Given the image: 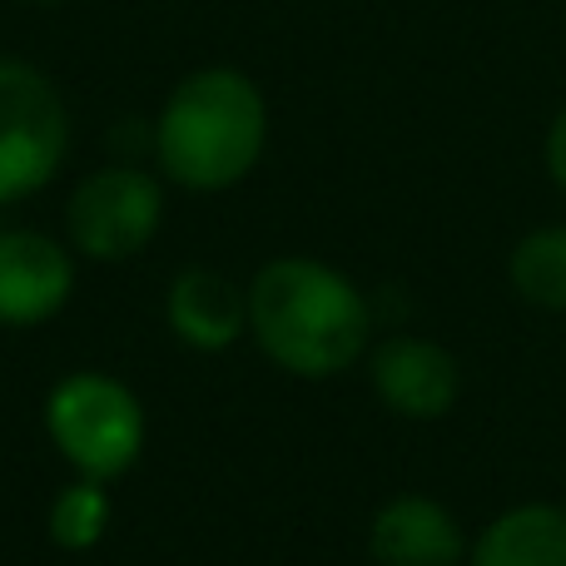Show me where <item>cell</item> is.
<instances>
[{
  "label": "cell",
  "instance_id": "cell-10",
  "mask_svg": "<svg viewBox=\"0 0 566 566\" xmlns=\"http://www.w3.org/2000/svg\"><path fill=\"white\" fill-rule=\"evenodd\" d=\"M468 566H566V507L557 502L507 507L478 532Z\"/></svg>",
  "mask_w": 566,
  "mask_h": 566
},
{
  "label": "cell",
  "instance_id": "cell-5",
  "mask_svg": "<svg viewBox=\"0 0 566 566\" xmlns=\"http://www.w3.org/2000/svg\"><path fill=\"white\" fill-rule=\"evenodd\" d=\"M165 219V189L139 165H105L75 185L65 205V234L70 249L95 264H119L135 259Z\"/></svg>",
  "mask_w": 566,
  "mask_h": 566
},
{
  "label": "cell",
  "instance_id": "cell-12",
  "mask_svg": "<svg viewBox=\"0 0 566 566\" xmlns=\"http://www.w3.org/2000/svg\"><path fill=\"white\" fill-rule=\"evenodd\" d=\"M109 512H115V502H109L105 482L95 478H75L70 488L55 492V502H50V542H55L60 552H90L99 547V537H105L109 527Z\"/></svg>",
  "mask_w": 566,
  "mask_h": 566
},
{
  "label": "cell",
  "instance_id": "cell-6",
  "mask_svg": "<svg viewBox=\"0 0 566 566\" xmlns=\"http://www.w3.org/2000/svg\"><path fill=\"white\" fill-rule=\"evenodd\" d=\"M373 392L382 398V408L398 412L408 422H438L452 412L462 392V368L442 343L418 338V333H392L373 348L368 358Z\"/></svg>",
  "mask_w": 566,
  "mask_h": 566
},
{
  "label": "cell",
  "instance_id": "cell-13",
  "mask_svg": "<svg viewBox=\"0 0 566 566\" xmlns=\"http://www.w3.org/2000/svg\"><path fill=\"white\" fill-rule=\"evenodd\" d=\"M542 159H547V175H552V185L566 195V105L552 115V125H547V145H542Z\"/></svg>",
  "mask_w": 566,
  "mask_h": 566
},
{
  "label": "cell",
  "instance_id": "cell-11",
  "mask_svg": "<svg viewBox=\"0 0 566 566\" xmlns=\"http://www.w3.org/2000/svg\"><path fill=\"white\" fill-rule=\"evenodd\" d=\"M507 279L522 303L566 313V224H542L512 244Z\"/></svg>",
  "mask_w": 566,
  "mask_h": 566
},
{
  "label": "cell",
  "instance_id": "cell-7",
  "mask_svg": "<svg viewBox=\"0 0 566 566\" xmlns=\"http://www.w3.org/2000/svg\"><path fill=\"white\" fill-rule=\"evenodd\" d=\"M75 293V259L40 229L0 234V328L50 323Z\"/></svg>",
  "mask_w": 566,
  "mask_h": 566
},
{
  "label": "cell",
  "instance_id": "cell-8",
  "mask_svg": "<svg viewBox=\"0 0 566 566\" xmlns=\"http://www.w3.org/2000/svg\"><path fill=\"white\" fill-rule=\"evenodd\" d=\"M368 557L378 566H458L468 557V537L438 497L398 492L373 512Z\"/></svg>",
  "mask_w": 566,
  "mask_h": 566
},
{
  "label": "cell",
  "instance_id": "cell-9",
  "mask_svg": "<svg viewBox=\"0 0 566 566\" xmlns=\"http://www.w3.org/2000/svg\"><path fill=\"white\" fill-rule=\"evenodd\" d=\"M165 318L185 348L224 353L249 328V289H239L219 269H179L169 283Z\"/></svg>",
  "mask_w": 566,
  "mask_h": 566
},
{
  "label": "cell",
  "instance_id": "cell-1",
  "mask_svg": "<svg viewBox=\"0 0 566 566\" xmlns=\"http://www.w3.org/2000/svg\"><path fill=\"white\" fill-rule=\"evenodd\" d=\"M249 333L293 378H338L368 353L373 308L343 269L283 254L249 283Z\"/></svg>",
  "mask_w": 566,
  "mask_h": 566
},
{
  "label": "cell",
  "instance_id": "cell-4",
  "mask_svg": "<svg viewBox=\"0 0 566 566\" xmlns=\"http://www.w3.org/2000/svg\"><path fill=\"white\" fill-rule=\"evenodd\" d=\"M70 155V109L45 70L0 55V205H20L60 175Z\"/></svg>",
  "mask_w": 566,
  "mask_h": 566
},
{
  "label": "cell",
  "instance_id": "cell-3",
  "mask_svg": "<svg viewBox=\"0 0 566 566\" xmlns=\"http://www.w3.org/2000/svg\"><path fill=\"white\" fill-rule=\"evenodd\" d=\"M45 432L55 452L95 482H115L145 452V408L139 398L109 373H65L45 392Z\"/></svg>",
  "mask_w": 566,
  "mask_h": 566
},
{
  "label": "cell",
  "instance_id": "cell-14",
  "mask_svg": "<svg viewBox=\"0 0 566 566\" xmlns=\"http://www.w3.org/2000/svg\"><path fill=\"white\" fill-rule=\"evenodd\" d=\"M25 6H65V0H25Z\"/></svg>",
  "mask_w": 566,
  "mask_h": 566
},
{
  "label": "cell",
  "instance_id": "cell-2",
  "mask_svg": "<svg viewBox=\"0 0 566 566\" xmlns=\"http://www.w3.org/2000/svg\"><path fill=\"white\" fill-rule=\"evenodd\" d=\"M269 145V99L244 70L205 65L169 90L155 119V159L169 185L224 195L254 175Z\"/></svg>",
  "mask_w": 566,
  "mask_h": 566
}]
</instances>
